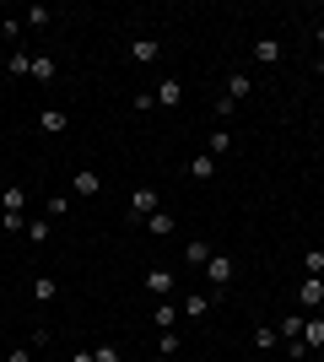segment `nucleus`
Here are the masks:
<instances>
[{
	"instance_id": "nucleus-1",
	"label": "nucleus",
	"mask_w": 324,
	"mask_h": 362,
	"mask_svg": "<svg viewBox=\"0 0 324 362\" xmlns=\"http://www.w3.org/2000/svg\"><path fill=\"white\" fill-rule=\"evenodd\" d=\"M152 211H162V195H157L152 184H140V189H130V216H136V222H146Z\"/></svg>"
},
{
	"instance_id": "nucleus-2",
	"label": "nucleus",
	"mask_w": 324,
	"mask_h": 362,
	"mask_svg": "<svg viewBox=\"0 0 324 362\" xmlns=\"http://www.w3.org/2000/svg\"><path fill=\"white\" fill-rule=\"evenodd\" d=\"M205 281H211L216 292L232 281V255H222V249H211V259H205Z\"/></svg>"
},
{
	"instance_id": "nucleus-3",
	"label": "nucleus",
	"mask_w": 324,
	"mask_h": 362,
	"mask_svg": "<svg viewBox=\"0 0 324 362\" xmlns=\"http://www.w3.org/2000/svg\"><path fill=\"white\" fill-rule=\"evenodd\" d=\"M297 303H303V314H313V308L324 303V276H308V281L297 287Z\"/></svg>"
},
{
	"instance_id": "nucleus-4",
	"label": "nucleus",
	"mask_w": 324,
	"mask_h": 362,
	"mask_svg": "<svg viewBox=\"0 0 324 362\" xmlns=\"http://www.w3.org/2000/svg\"><path fill=\"white\" fill-rule=\"evenodd\" d=\"M152 98H157L162 108H179V103H184V81H179V76H162V87H157Z\"/></svg>"
},
{
	"instance_id": "nucleus-5",
	"label": "nucleus",
	"mask_w": 324,
	"mask_h": 362,
	"mask_svg": "<svg viewBox=\"0 0 324 362\" xmlns=\"http://www.w3.org/2000/svg\"><path fill=\"white\" fill-rule=\"evenodd\" d=\"M38 130H44V136H65V130H71V114H65V108H44V114H38Z\"/></svg>"
},
{
	"instance_id": "nucleus-6",
	"label": "nucleus",
	"mask_w": 324,
	"mask_h": 362,
	"mask_svg": "<svg viewBox=\"0 0 324 362\" xmlns=\"http://www.w3.org/2000/svg\"><path fill=\"white\" fill-rule=\"evenodd\" d=\"M140 281H146V292H152V298H168V292H173V281H179V276H173V271H162V265H157V271H146V276H140Z\"/></svg>"
},
{
	"instance_id": "nucleus-7",
	"label": "nucleus",
	"mask_w": 324,
	"mask_h": 362,
	"mask_svg": "<svg viewBox=\"0 0 324 362\" xmlns=\"http://www.w3.org/2000/svg\"><path fill=\"white\" fill-rule=\"evenodd\" d=\"M211 303H216V292H189V298L179 303V314H184V319H205V308H211Z\"/></svg>"
},
{
	"instance_id": "nucleus-8",
	"label": "nucleus",
	"mask_w": 324,
	"mask_h": 362,
	"mask_svg": "<svg viewBox=\"0 0 324 362\" xmlns=\"http://www.w3.org/2000/svg\"><path fill=\"white\" fill-rule=\"evenodd\" d=\"M281 54H287V49H281V38H270V33H265V38H254V60H260V65H276Z\"/></svg>"
},
{
	"instance_id": "nucleus-9",
	"label": "nucleus",
	"mask_w": 324,
	"mask_h": 362,
	"mask_svg": "<svg viewBox=\"0 0 324 362\" xmlns=\"http://www.w3.org/2000/svg\"><path fill=\"white\" fill-rule=\"evenodd\" d=\"M54 298H60V281H54V276H32V303H44V308H49Z\"/></svg>"
},
{
	"instance_id": "nucleus-10",
	"label": "nucleus",
	"mask_w": 324,
	"mask_h": 362,
	"mask_svg": "<svg viewBox=\"0 0 324 362\" xmlns=\"http://www.w3.org/2000/svg\"><path fill=\"white\" fill-rule=\"evenodd\" d=\"M157 54H162V44H157V38H136V44H130V60H136V65H152Z\"/></svg>"
},
{
	"instance_id": "nucleus-11",
	"label": "nucleus",
	"mask_w": 324,
	"mask_h": 362,
	"mask_svg": "<svg viewBox=\"0 0 324 362\" xmlns=\"http://www.w3.org/2000/svg\"><path fill=\"white\" fill-rule=\"evenodd\" d=\"M22 206H28V189H22V184H6V189H0V211H22Z\"/></svg>"
},
{
	"instance_id": "nucleus-12",
	"label": "nucleus",
	"mask_w": 324,
	"mask_h": 362,
	"mask_svg": "<svg viewBox=\"0 0 324 362\" xmlns=\"http://www.w3.org/2000/svg\"><path fill=\"white\" fill-rule=\"evenodd\" d=\"M303 346H308V351H319V346H324V319H313V314L303 319Z\"/></svg>"
},
{
	"instance_id": "nucleus-13",
	"label": "nucleus",
	"mask_w": 324,
	"mask_h": 362,
	"mask_svg": "<svg viewBox=\"0 0 324 362\" xmlns=\"http://www.w3.org/2000/svg\"><path fill=\"white\" fill-rule=\"evenodd\" d=\"M54 76H60V65L49 60V54H32V81H44V87H49Z\"/></svg>"
},
{
	"instance_id": "nucleus-14",
	"label": "nucleus",
	"mask_w": 324,
	"mask_h": 362,
	"mask_svg": "<svg viewBox=\"0 0 324 362\" xmlns=\"http://www.w3.org/2000/svg\"><path fill=\"white\" fill-rule=\"evenodd\" d=\"M140 227H146L152 238H168V233H173V216H168V211H152V216H146Z\"/></svg>"
},
{
	"instance_id": "nucleus-15",
	"label": "nucleus",
	"mask_w": 324,
	"mask_h": 362,
	"mask_svg": "<svg viewBox=\"0 0 324 362\" xmlns=\"http://www.w3.org/2000/svg\"><path fill=\"white\" fill-rule=\"evenodd\" d=\"M6 76H32V54H28V49L6 54Z\"/></svg>"
},
{
	"instance_id": "nucleus-16",
	"label": "nucleus",
	"mask_w": 324,
	"mask_h": 362,
	"mask_svg": "<svg viewBox=\"0 0 324 362\" xmlns=\"http://www.w3.org/2000/svg\"><path fill=\"white\" fill-rule=\"evenodd\" d=\"M205 151H211V157H227L232 151V130H211V136H205Z\"/></svg>"
},
{
	"instance_id": "nucleus-17",
	"label": "nucleus",
	"mask_w": 324,
	"mask_h": 362,
	"mask_svg": "<svg viewBox=\"0 0 324 362\" xmlns=\"http://www.w3.org/2000/svg\"><path fill=\"white\" fill-rule=\"evenodd\" d=\"M71 189H76V195H97V189H103V179H97L92 168H81V173H76V184H71Z\"/></svg>"
},
{
	"instance_id": "nucleus-18",
	"label": "nucleus",
	"mask_w": 324,
	"mask_h": 362,
	"mask_svg": "<svg viewBox=\"0 0 324 362\" xmlns=\"http://www.w3.org/2000/svg\"><path fill=\"white\" fill-rule=\"evenodd\" d=\"M152 319H157V330H173V325H179L184 314H179V308H173V303L162 298V303H157V314H152Z\"/></svg>"
},
{
	"instance_id": "nucleus-19",
	"label": "nucleus",
	"mask_w": 324,
	"mask_h": 362,
	"mask_svg": "<svg viewBox=\"0 0 324 362\" xmlns=\"http://www.w3.org/2000/svg\"><path fill=\"white\" fill-rule=\"evenodd\" d=\"M248 341H254V351H270L281 335H276V325H254V335H248Z\"/></svg>"
},
{
	"instance_id": "nucleus-20",
	"label": "nucleus",
	"mask_w": 324,
	"mask_h": 362,
	"mask_svg": "<svg viewBox=\"0 0 324 362\" xmlns=\"http://www.w3.org/2000/svg\"><path fill=\"white\" fill-rule=\"evenodd\" d=\"M222 98L244 103V98H248V76H244V71H232V76H227V92H222Z\"/></svg>"
},
{
	"instance_id": "nucleus-21",
	"label": "nucleus",
	"mask_w": 324,
	"mask_h": 362,
	"mask_svg": "<svg viewBox=\"0 0 324 362\" xmlns=\"http://www.w3.org/2000/svg\"><path fill=\"white\" fill-rule=\"evenodd\" d=\"M184 259H189V265H205V259H211V243H205V238H189L184 243Z\"/></svg>"
},
{
	"instance_id": "nucleus-22",
	"label": "nucleus",
	"mask_w": 324,
	"mask_h": 362,
	"mask_svg": "<svg viewBox=\"0 0 324 362\" xmlns=\"http://www.w3.org/2000/svg\"><path fill=\"white\" fill-rule=\"evenodd\" d=\"M189 173H195V179H216V157H211V151H200V157L189 163Z\"/></svg>"
},
{
	"instance_id": "nucleus-23",
	"label": "nucleus",
	"mask_w": 324,
	"mask_h": 362,
	"mask_svg": "<svg viewBox=\"0 0 324 362\" xmlns=\"http://www.w3.org/2000/svg\"><path fill=\"white\" fill-rule=\"evenodd\" d=\"M303 319H308V314H292V319H281V325H276V335H281V341H297V335H303Z\"/></svg>"
},
{
	"instance_id": "nucleus-24",
	"label": "nucleus",
	"mask_w": 324,
	"mask_h": 362,
	"mask_svg": "<svg viewBox=\"0 0 324 362\" xmlns=\"http://www.w3.org/2000/svg\"><path fill=\"white\" fill-rule=\"evenodd\" d=\"M303 271H308V276H324V249H303Z\"/></svg>"
},
{
	"instance_id": "nucleus-25",
	"label": "nucleus",
	"mask_w": 324,
	"mask_h": 362,
	"mask_svg": "<svg viewBox=\"0 0 324 362\" xmlns=\"http://www.w3.org/2000/svg\"><path fill=\"white\" fill-rule=\"evenodd\" d=\"M0 227H6V233H28V216L22 211H0Z\"/></svg>"
},
{
	"instance_id": "nucleus-26",
	"label": "nucleus",
	"mask_w": 324,
	"mask_h": 362,
	"mask_svg": "<svg viewBox=\"0 0 324 362\" xmlns=\"http://www.w3.org/2000/svg\"><path fill=\"white\" fill-rule=\"evenodd\" d=\"M49 22H54V11H49V6H32V11H28V28H49Z\"/></svg>"
},
{
	"instance_id": "nucleus-27",
	"label": "nucleus",
	"mask_w": 324,
	"mask_h": 362,
	"mask_svg": "<svg viewBox=\"0 0 324 362\" xmlns=\"http://www.w3.org/2000/svg\"><path fill=\"white\" fill-rule=\"evenodd\" d=\"M130 108H136V114H152L157 98H152V92H136V98H130Z\"/></svg>"
},
{
	"instance_id": "nucleus-28",
	"label": "nucleus",
	"mask_w": 324,
	"mask_h": 362,
	"mask_svg": "<svg viewBox=\"0 0 324 362\" xmlns=\"http://www.w3.org/2000/svg\"><path fill=\"white\" fill-rule=\"evenodd\" d=\"M211 108H216V119H232V114H238V103H232V98H216Z\"/></svg>"
},
{
	"instance_id": "nucleus-29",
	"label": "nucleus",
	"mask_w": 324,
	"mask_h": 362,
	"mask_svg": "<svg viewBox=\"0 0 324 362\" xmlns=\"http://www.w3.org/2000/svg\"><path fill=\"white\" fill-rule=\"evenodd\" d=\"M162 357H179V330H162Z\"/></svg>"
},
{
	"instance_id": "nucleus-30",
	"label": "nucleus",
	"mask_w": 324,
	"mask_h": 362,
	"mask_svg": "<svg viewBox=\"0 0 324 362\" xmlns=\"http://www.w3.org/2000/svg\"><path fill=\"white\" fill-rule=\"evenodd\" d=\"M28 238L32 243H49V222H28Z\"/></svg>"
},
{
	"instance_id": "nucleus-31",
	"label": "nucleus",
	"mask_w": 324,
	"mask_h": 362,
	"mask_svg": "<svg viewBox=\"0 0 324 362\" xmlns=\"http://www.w3.org/2000/svg\"><path fill=\"white\" fill-rule=\"evenodd\" d=\"M6 362H32V351L28 346H11V351H6Z\"/></svg>"
},
{
	"instance_id": "nucleus-32",
	"label": "nucleus",
	"mask_w": 324,
	"mask_h": 362,
	"mask_svg": "<svg viewBox=\"0 0 324 362\" xmlns=\"http://www.w3.org/2000/svg\"><path fill=\"white\" fill-rule=\"evenodd\" d=\"M92 362H119V351H114V346H97V351H92Z\"/></svg>"
},
{
	"instance_id": "nucleus-33",
	"label": "nucleus",
	"mask_w": 324,
	"mask_h": 362,
	"mask_svg": "<svg viewBox=\"0 0 324 362\" xmlns=\"http://www.w3.org/2000/svg\"><path fill=\"white\" fill-rule=\"evenodd\" d=\"M313 38H319V49H324V22H319V28H313Z\"/></svg>"
},
{
	"instance_id": "nucleus-34",
	"label": "nucleus",
	"mask_w": 324,
	"mask_h": 362,
	"mask_svg": "<svg viewBox=\"0 0 324 362\" xmlns=\"http://www.w3.org/2000/svg\"><path fill=\"white\" fill-rule=\"evenodd\" d=\"M152 362H173V357H152Z\"/></svg>"
},
{
	"instance_id": "nucleus-35",
	"label": "nucleus",
	"mask_w": 324,
	"mask_h": 362,
	"mask_svg": "<svg viewBox=\"0 0 324 362\" xmlns=\"http://www.w3.org/2000/svg\"><path fill=\"white\" fill-rule=\"evenodd\" d=\"M0 38H6V22H0Z\"/></svg>"
},
{
	"instance_id": "nucleus-36",
	"label": "nucleus",
	"mask_w": 324,
	"mask_h": 362,
	"mask_svg": "<svg viewBox=\"0 0 324 362\" xmlns=\"http://www.w3.org/2000/svg\"><path fill=\"white\" fill-rule=\"evenodd\" d=\"M319 76H324V60H319Z\"/></svg>"
}]
</instances>
